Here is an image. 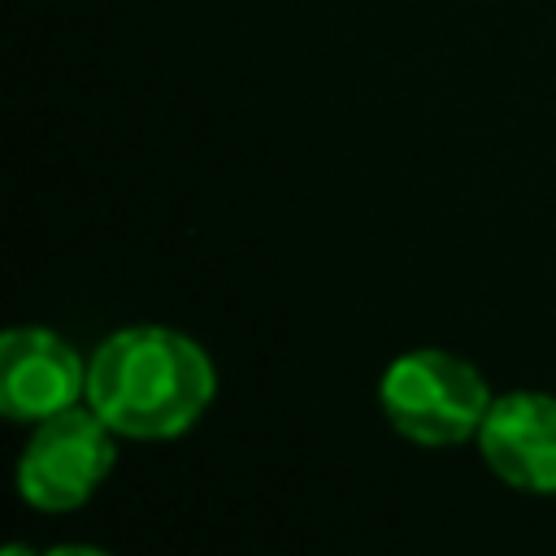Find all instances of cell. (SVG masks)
<instances>
[{
  "instance_id": "obj_1",
  "label": "cell",
  "mask_w": 556,
  "mask_h": 556,
  "mask_svg": "<svg viewBox=\"0 0 556 556\" xmlns=\"http://www.w3.org/2000/svg\"><path fill=\"white\" fill-rule=\"evenodd\" d=\"M87 400L117 434L169 439L208 408L213 365L187 334L135 326L100 343L87 365Z\"/></svg>"
},
{
  "instance_id": "obj_2",
  "label": "cell",
  "mask_w": 556,
  "mask_h": 556,
  "mask_svg": "<svg viewBox=\"0 0 556 556\" xmlns=\"http://www.w3.org/2000/svg\"><path fill=\"white\" fill-rule=\"evenodd\" d=\"M486 408H491L486 382L460 356L408 352L382 374V413L413 443L426 447L460 443L482 430Z\"/></svg>"
},
{
  "instance_id": "obj_3",
  "label": "cell",
  "mask_w": 556,
  "mask_h": 556,
  "mask_svg": "<svg viewBox=\"0 0 556 556\" xmlns=\"http://www.w3.org/2000/svg\"><path fill=\"white\" fill-rule=\"evenodd\" d=\"M109 469H113L109 426L96 413L65 408L35 426L17 465V486L26 504L43 513H65L78 508Z\"/></svg>"
},
{
  "instance_id": "obj_4",
  "label": "cell",
  "mask_w": 556,
  "mask_h": 556,
  "mask_svg": "<svg viewBox=\"0 0 556 556\" xmlns=\"http://www.w3.org/2000/svg\"><path fill=\"white\" fill-rule=\"evenodd\" d=\"M486 465L517 491L556 495V400L539 391H513L491 400L478 430Z\"/></svg>"
},
{
  "instance_id": "obj_5",
  "label": "cell",
  "mask_w": 556,
  "mask_h": 556,
  "mask_svg": "<svg viewBox=\"0 0 556 556\" xmlns=\"http://www.w3.org/2000/svg\"><path fill=\"white\" fill-rule=\"evenodd\" d=\"M87 369L52 330H9L0 348V408L13 421H48L74 408Z\"/></svg>"
},
{
  "instance_id": "obj_6",
  "label": "cell",
  "mask_w": 556,
  "mask_h": 556,
  "mask_svg": "<svg viewBox=\"0 0 556 556\" xmlns=\"http://www.w3.org/2000/svg\"><path fill=\"white\" fill-rule=\"evenodd\" d=\"M48 556H109V552H96V547H78V543H70V547H52Z\"/></svg>"
},
{
  "instance_id": "obj_7",
  "label": "cell",
  "mask_w": 556,
  "mask_h": 556,
  "mask_svg": "<svg viewBox=\"0 0 556 556\" xmlns=\"http://www.w3.org/2000/svg\"><path fill=\"white\" fill-rule=\"evenodd\" d=\"M4 556H35V552H26V547H9Z\"/></svg>"
}]
</instances>
